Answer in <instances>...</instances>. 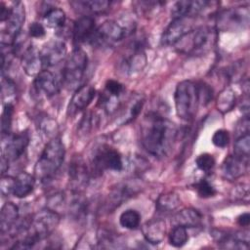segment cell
Here are the masks:
<instances>
[{"mask_svg": "<svg viewBox=\"0 0 250 250\" xmlns=\"http://www.w3.org/2000/svg\"><path fill=\"white\" fill-rule=\"evenodd\" d=\"M177 133V127L172 121L151 112L143 119L141 142L148 153L155 157H164L171 150Z\"/></svg>", "mask_w": 250, "mask_h": 250, "instance_id": "1", "label": "cell"}, {"mask_svg": "<svg viewBox=\"0 0 250 250\" xmlns=\"http://www.w3.org/2000/svg\"><path fill=\"white\" fill-rule=\"evenodd\" d=\"M64 155V146L59 138H54L49 141L35 164V178L41 182H47L52 179L61 168Z\"/></svg>", "mask_w": 250, "mask_h": 250, "instance_id": "2", "label": "cell"}, {"mask_svg": "<svg viewBox=\"0 0 250 250\" xmlns=\"http://www.w3.org/2000/svg\"><path fill=\"white\" fill-rule=\"evenodd\" d=\"M174 100L178 117L186 121L192 119L200 104L197 83L190 80L180 82L176 87Z\"/></svg>", "mask_w": 250, "mask_h": 250, "instance_id": "3", "label": "cell"}, {"mask_svg": "<svg viewBox=\"0 0 250 250\" xmlns=\"http://www.w3.org/2000/svg\"><path fill=\"white\" fill-rule=\"evenodd\" d=\"M215 39V31L207 26L191 29L176 44L177 50L188 55H199L210 49Z\"/></svg>", "mask_w": 250, "mask_h": 250, "instance_id": "4", "label": "cell"}, {"mask_svg": "<svg viewBox=\"0 0 250 250\" xmlns=\"http://www.w3.org/2000/svg\"><path fill=\"white\" fill-rule=\"evenodd\" d=\"M88 64L87 54L81 49H75L67 58L62 73V79L69 89H77L85 74Z\"/></svg>", "mask_w": 250, "mask_h": 250, "instance_id": "5", "label": "cell"}, {"mask_svg": "<svg viewBox=\"0 0 250 250\" xmlns=\"http://www.w3.org/2000/svg\"><path fill=\"white\" fill-rule=\"evenodd\" d=\"M11 8V14L8 20L1 23V44L7 46L14 44L16 38L20 34L25 18L24 5L21 2H15Z\"/></svg>", "mask_w": 250, "mask_h": 250, "instance_id": "6", "label": "cell"}, {"mask_svg": "<svg viewBox=\"0 0 250 250\" xmlns=\"http://www.w3.org/2000/svg\"><path fill=\"white\" fill-rule=\"evenodd\" d=\"M92 165L95 172H119L123 169V160L119 151L108 145H102L94 153Z\"/></svg>", "mask_w": 250, "mask_h": 250, "instance_id": "7", "label": "cell"}, {"mask_svg": "<svg viewBox=\"0 0 250 250\" xmlns=\"http://www.w3.org/2000/svg\"><path fill=\"white\" fill-rule=\"evenodd\" d=\"M249 16L248 7H235L224 10L217 18L218 28L224 31L243 29L249 24Z\"/></svg>", "mask_w": 250, "mask_h": 250, "instance_id": "8", "label": "cell"}, {"mask_svg": "<svg viewBox=\"0 0 250 250\" xmlns=\"http://www.w3.org/2000/svg\"><path fill=\"white\" fill-rule=\"evenodd\" d=\"M128 34V29L116 21H105L97 29L91 43L98 45H111L114 44Z\"/></svg>", "mask_w": 250, "mask_h": 250, "instance_id": "9", "label": "cell"}, {"mask_svg": "<svg viewBox=\"0 0 250 250\" xmlns=\"http://www.w3.org/2000/svg\"><path fill=\"white\" fill-rule=\"evenodd\" d=\"M193 28L192 18L174 19L163 32L162 43L164 45H175Z\"/></svg>", "mask_w": 250, "mask_h": 250, "instance_id": "10", "label": "cell"}, {"mask_svg": "<svg viewBox=\"0 0 250 250\" xmlns=\"http://www.w3.org/2000/svg\"><path fill=\"white\" fill-rule=\"evenodd\" d=\"M214 239L223 248L231 249H248L249 248V236L246 231L228 232L225 230L216 229L212 232Z\"/></svg>", "mask_w": 250, "mask_h": 250, "instance_id": "11", "label": "cell"}, {"mask_svg": "<svg viewBox=\"0 0 250 250\" xmlns=\"http://www.w3.org/2000/svg\"><path fill=\"white\" fill-rule=\"evenodd\" d=\"M39 53L44 66H54L64 59L66 45L62 40L53 39L44 44Z\"/></svg>", "mask_w": 250, "mask_h": 250, "instance_id": "12", "label": "cell"}, {"mask_svg": "<svg viewBox=\"0 0 250 250\" xmlns=\"http://www.w3.org/2000/svg\"><path fill=\"white\" fill-rule=\"evenodd\" d=\"M62 79L59 78L54 72L44 69L35 76L34 86L38 93H42L46 97L57 95L62 84Z\"/></svg>", "mask_w": 250, "mask_h": 250, "instance_id": "13", "label": "cell"}, {"mask_svg": "<svg viewBox=\"0 0 250 250\" xmlns=\"http://www.w3.org/2000/svg\"><path fill=\"white\" fill-rule=\"evenodd\" d=\"M29 144V136L26 132H21L11 137L8 136V142L2 150V157L7 161L18 159L24 152Z\"/></svg>", "mask_w": 250, "mask_h": 250, "instance_id": "14", "label": "cell"}, {"mask_svg": "<svg viewBox=\"0 0 250 250\" xmlns=\"http://www.w3.org/2000/svg\"><path fill=\"white\" fill-rule=\"evenodd\" d=\"M95 95H96L95 88L91 85L85 84L77 88L70 100L67 113L70 115H74L86 109L94 100Z\"/></svg>", "mask_w": 250, "mask_h": 250, "instance_id": "15", "label": "cell"}, {"mask_svg": "<svg viewBox=\"0 0 250 250\" xmlns=\"http://www.w3.org/2000/svg\"><path fill=\"white\" fill-rule=\"evenodd\" d=\"M95 20L91 16H82L75 21L72 28L73 41L76 44L92 42L96 32Z\"/></svg>", "mask_w": 250, "mask_h": 250, "instance_id": "16", "label": "cell"}, {"mask_svg": "<svg viewBox=\"0 0 250 250\" xmlns=\"http://www.w3.org/2000/svg\"><path fill=\"white\" fill-rule=\"evenodd\" d=\"M249 158L237 156L235 154L229 155L225 158L222 165L223 175L229 180H235L246 173Z\"/></svg>", "mask_w": 250, "mask_h": 250, "instance_id": "17", "label": "cell"}, {"mask_svg": "<svg viewBox=\"0 0 250 250\" xmlns=\"http://www.w3.org/2000/svg\"><path fill=\"white\" fill-rule=\"evenodd\" d=\"M208 4V1H178L173 5L171 14L174 19L193 18L202 12Z\"/></svg>", "mask_w": 250, "mask_h": 250, "instance_id": "18", "label": "cell"}, {"mask_svg": "<svg viewBox=\"0 0 250 250\" xmlns=\"http://www.w3.org/2000/svg\"><path fill=\"white\" fill-rule=\"evenodd\" d=\"M69 183L72 191L79 192L81 188H85L89 179V172L87 166L81 159L74 160L69 166Z\"/></svg>", "mask_w": 250, "mask_h": 250, "instance_id": "19", "label": "cell"}, {"mask_svg": "<svg viewBox=\"0 0 250 250\" xmlns=\"http://www.w3.org/2000/svg\"><path fill=\"white\" fill-rule=\"evenodd\" d=\"M21 66L24 72L29 76L38 75L43 69V62L40 57L39 51L29 46L21 55Z\"/></svg>", "mask_w": 250, "mask_h": 250, "instance_id": "20", "label": "cell"}, {"mask_svg": "<svg viewBox=\"0 0 250 250\" xmlns=\"http://www.w3.org/2000/svg\"><path fill=\"white\" fill-rule=\"evenodd\" d=\"M146 63V56L140 44H135L134 47H132L130 54H128L122 62L124 71L128 73H135L142 70Z\"/></svg>", "mask_w": 250, "mask_h": 250, "instance_id": "21", "label": "cell"}, {"mask_svg": "<svg viewBox=\"0 0 250 250\" xmlns=\"http://www.w3.org/2000/svg\"><path fill=\"white\" fill-rule=\"evenodd\" d=\"M142 231L146 240L151 244L160 243L166 233L165 222L161 219H153L146 222L143 228Z\"/></svg>", "mask_w": 250, "mask_h": 250, "instance_id": "22", "label": "cell"}, {"mask_svg": "<svg viewBox=\"0 0 250 250\" xmlns=\"http://www.w3.org/2000/svg\"><path fill=\"white\" fill-rule=\"evenodd\" d=\"M35 178L27 172H21L14 180L12 194L18 198L28 196L34 188Z\"/></svg>", "mask_w": 250, "mask_h": 250, "instance_id": "23", "label": "cell"}, {"mask_svg": "<svg viewBox=\"0 0 250 250\" xmlns=\"http://www.w3.org/2000/svg\"><path fill=\"white\" fill-rule=\"evenodd\" d=\"M202 223V215L193 208H185L179 211L172 220L174 226H182L186 229L199 227Z\"/></svg>", "mask_w": 250, "mask_h": 250, "instance_id": "24", "label": "cell"}, {"mask_svg": "<svg viewBox=\"0 0 250 250\" xmlns=\"http://www.w3.org/2000/svg\"><path fill=\"white\" fill-rule=\"evenodd\" d=\"M19 219V208L12 202H7L2 206L0 212V229L4 234L9 232L17 224Z\"/></svg>", "mask_w": 250, "mask_h": 250, "instance_id": "25", "label": "cell"}, {"mask_svg": "<svg viewBox=\"0 0 250 250\" xmlns=\"http://www.w3.org/2000/svg\"><path fill=\"white\" fill-rule=\"evenodd\" d=\"M135 193V188L129 184L122 183L118 184L115 188H113L108 194L107 205L109 209H114L118 207L123 201H126L128 198L133 196Z\"/></svg>", "mask_w": 250, "mask_h": 250, "instance_id": "26", "label": "cell"}, {"mask_svg": "<svg viewBox=\"0 0 250 250\" xmlns=\"http://www.w3.org/2000/svg\"><path fill=\"white\" fill-rule=\"evenodd\" d=\"M71 5L79 12L99 15L106 12L109 9L110 2L105 0H92V1H75L71 2Z\"/></svg>", "mask_w": 250, "mask_h": 250, "instance_id": "27", "label": "cell"}, {"mask_svg": "<svg viewBox=\"0 0 250 250\" xmlns=\"http://www.w3.org/2000/svg\"><path fill=\"white\" fill-rule=\"evenodd\" d=\"M43 20L48 27L59 29L64 25L65 13L60 8H49L44 14Z\"/></svg>", "mask_w": 250, "mask_h": 250, "instance_id": "28", "label": "cell"}, {"mask_svg": "<svg viewBox=\"0 0 250 250\" xmlns=\"http://www.w3.org/2000/svg\"><path fill=\"white\" fill-rule=\"evenodd\" d=\"M180 204V199L175 192H167L159 196L156 202V209L162 213L175 210Z\"/></svg>", "mask_w": 250, "mask_h": 250, "instance_id": "29", "label": "cell"}, {"mask_svg": "<svg viewBox=\"0 0 250 250\" xmlns=\"http://www.w3.org/2000/svg\"><path fill=\"white\" fill-rule=\"evenodd\" d=\"M120 226L127 229H136L141 223V215L134 209H128L124 211L119 217Z\"/></svg>", "mask_w": 250, "mask_h": 250, "instance_id": "30", "label": "cell"}, {"mask_svg": "<svg viewBox=\"0 0 250 250\" xmlns=\"http://www.w3.org/2000/svg\"><path fill=\"white\" fill-rule=\"evenodd\" d=\"M235 104V96L231 89L223 90L217 100V108L221 112L225 113L232 109Z\"/></svg>", "mask_w": 250, "mask_h": 250, "instance_id": "31", "label": "cell"}, {"mask_svg": "<svg viewBox=\"0 0 250 250\" xmlns=\"http://www.w3.org/2000/svg\"><path fill=\"white\" fill-rule=\"evenodd\" d=\"M188 240L187 229L182 226H174L169 234V243L174 247H182Z\"/></svg>", "mask_w": 250, "mask_h": 250, "instance_id": "32", "label": "cell"}, {"mask_svg": "<svg viewBox=\"0 0 250 250\" xmlns=\"http://www.w3.org/2000/svg\"><path fill=\"white\" fill-rule=\"evenodd\" d=\"M250 152V135L249 133L240 135L233 145V154L249 158Z\"/></svg>", "mask_w": 250, "mask_h": 250, "instance_id": "33", "label": "cell"}, {"mask_svg": "<svg viewBox=\"0 0 250 250\" xmlns=\"http://www.w3.org/2000/svg\"><path fill=\"white\" fill-rule=\"evenodd\" d=\"M13 112L14 106L12 104H4V108L1 115V132L2 135L9 136L12 126V119H13Z\"/></svg>", "mask_w": 250, "mask_h": 250, "instance_id": "34", "label": "cell"}, {"mask_svg": "<svg viewBox=\"0 0 250 250\" xmlns=\"http://www.w3.org/2000/svg\"><path fill=\"white\" fill-rule=\"evenodd\" d=\"M196 166L203 172H210L215 166V159L210 153H201L195 159Z\"/></svg>", "mask_w": 250, "mask_h": 250, "instance_id": "35", "label": "cell"}, {"mask_svg": "<svg viewBox=\"0 0 250 250\" xmlns=\"http://www.w3.org/2000/svg\"><path fill=\"white\" fill-rule=\"evenodd\" d=\"M195 190L197 194L202 198L213 197L217 192L215 188L205 179H202L195 184Z\"/></svg>", "mask_w": 250, "mask_h": 250, "instance_id": "36", "label": "cell"}, {"mask_svg": "<svg viewBox=\"0 0 250 250\" xmlns=\"http://www.w3.org/2000/svg\"><path fill=\"white\" fill-rule=\"evenodd\" d=\"M211 141H212V143L215 146L220 147V148H224L229 143V134L227 130H224V129L217 130L213 134Z\"/></svg>", "mask_w": 250, "mask_h": 250, "instance_id": "37", "label": "cell"}, {"mask_svg": "<svg viewBox=\"0 0 250 250\" xmlns=\"http://www.w3.org/2000/svg\"><path fill=\"white\" fill-rule=\"evenodd\" d=\"M197 90H198V97H199V104L206 105L213 98V92L209 85L205 84L204 82L197 83Z\"/></svg>", "mask_w": 250, "mask_h": 250, "instance_id": "38", "label": "cell"}, {"mask_svg": "<svg viewBox=\"0 0 250 250\" xmlns=\"http://www.w3.org/2000/svg\"><path fill=\"white\" fill-rule=\"evenodd\" d=\"M104 92L115 97H120L124 93V86L113 79H109L105 82Z\"/></svg>", "mask_w": 250, "mask_h": 250, "instance_id": "39", "label": "cell"}, {"mask_svg": "<svg viewBox=\"0 0 250 250\" xmlns=\"http://www.w3.org/2000/svg\"><path fill=\"white\" fill-rule=\"evenodd\" d=\"M15 94H16L15 83L10 78L3 77V79H2V98H3V101H5L6 98L10 99L11 97H14Z\"/></svg>", "mask_w": 250, "mask_h": 250, "instance_id": "40", "label": "cell"}, {"mask_svg": "<svg viewBox=\"0 0 250 250\" xmlns=\"http://www.w3.org/2000/svg\"><path fill=\"white\" fill-rule=\"evenodd\" d=\"M28 33L31 37H34V38H42L45 36L46 34V30H45V27L43 26L42 23L40 22H37V21H34L32 22L29 27H28Z\"/></svg>", "mask_w": 250, "mask_h": 250, "instance_id": "41", "label": "cell"}, {"mask_svg": "<svg viewBox=\"0 0 250 250\" xmlns=\"http://www.w3.org/2000/svg\"><path fill=\"white\" fill-rule=\"evenodd\" d=\"M14 180H15V178L8 177V176L7 177H2L0 188H1V192H2L3 195L12 194V188H13V185H14Z\"/></svg>", "mask_w": 250, "mask_h": 250, "instance_id": "42", "label": "cell"}, {"mask_svg": "<svg viewBox=\"0 0 250 250\" xmlns=\"http://www.w3.org/2000/svg\"><path fill=\"white\" fill-rule=\"evenodd\" d=\"M236 222L240 227H248L249 223H250L249 213H243V214L239 215L236 219Z\"/></svg>", "mask_w": 250, "mask_h": 250, "instance_id": "43", "label": "cell"}]
</instances>
